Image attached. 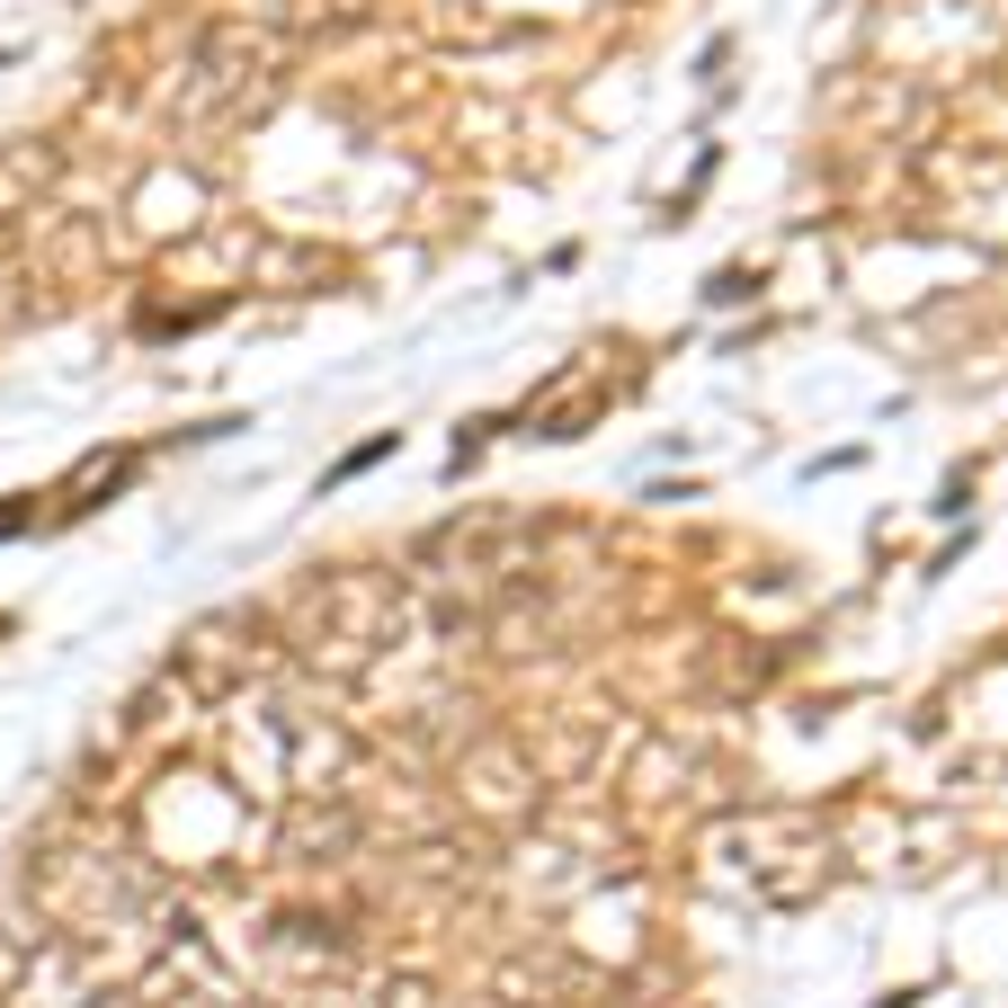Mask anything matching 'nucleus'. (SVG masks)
<instances>
[{
	"instance_id": "nucleus-1",
	"label": "nucleus",
	"mask_w": 1008,
	"mask_h": 1008,
	"mask_svg": "<svg viewBox=\"0 0 1008 1008\" xmlns=\"http://www.w3.org/2000/svg\"><path fill=\"white\" fill-rule=\"evenodd\" d=\"M393 447H401V438H366V447H348V456H339V465L322 474V491H339V482H357V474H366V465H384Z\"/></svg>"
}]
</instances>
